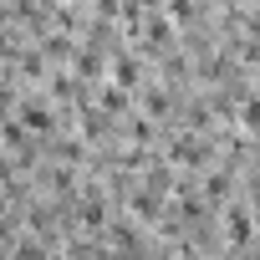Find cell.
<instances>
[{
  "label": "cell",
  "instance_id": "1",
  "mask_svg": "<svg viewBox=\"0 0 260 260\" xmlns=\"http://www.w3.org/2000/svg\"><path fill=\"white\" fill-rule=\"evenodd\" d=\"M224 230H230V235H235V245H250V214H245V209H240V204H235V209H230V219H224Z\"/></svg>",
  "mask_w": 260,
  "mask_h": 260
},
{
  "label": "cell",
  "instance_id": "2",
  "mask_svg": "<svg viewBox=\"0 0 260 260\" xmlns=\"http://www.w3.org/2000/svg\"><path fill=\"white\" fill-rule=\"evenodd\" d=\"M245 122H250V127H260V97H250V102H245Z\"/></svg>",
  "mask_w": 260,
  "mask_h": 260
}]
</instances>
